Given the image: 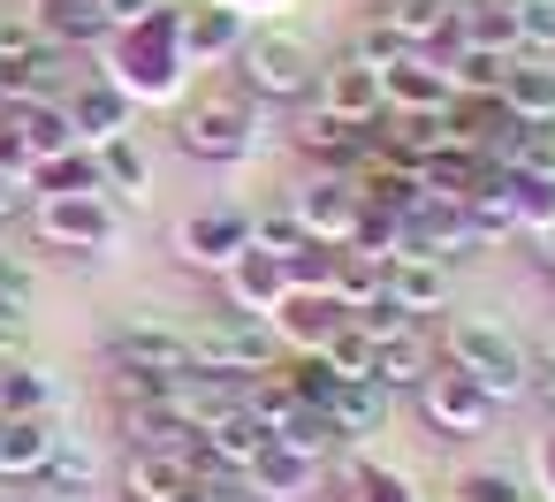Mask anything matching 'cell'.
<instances>
[{
	"label": "cell",
	"mask_w": 555,
	"mask_h": 502,
	"mask_svg": "<svg viewBox=\"0 0 555 502\" xmlns=\"http://www.w3.org/2000/svg\"><path fill=\"white\" fill-rule=\"evenodd\" d=\"M0 388H9V419H62V381L31 358H0Z\"/></svg>",
	"instance_id": "30"
},
{
	"label": "cell",
	"mask_w": 555,
	"mask_h": 502,
	"mask_svg": "<svg viewBox=\"0 0 555 502\" xmlns=\"http://www.w3.org/2000/svg\"><path fill=\"white\" fill-rule=\"evenodd\" d=\"M62 419H0V479L9 487H39L54 449H62Z\"/></svg>",
	"instance_id": "17"
},
{
	"label": "cell",
	"mask_w": 555,
	"mask_h": 502,
	"mask_svg": "<svg viewBox=\"0 0 555 502\" xmlns=\"http://www.w3.org/2000/svg\"><path fill=\"white\" fill-rule=\"evenodd\" d=\"M388 297H396L403 312H418V320H426V312L441 320V312H449V259L396 252V259H388Z\"/></svg>",
	"instance_id": "24"
},
{
	"label": "cell",
	"mask_w": 555,
	"mask_h": 502,
	"mask_svg": "<svg viewBox=\"0 0 555 502\" xmlns=\"http://www.w3.org/2000/svg\"><path fill=\"white\" fill-rule=\"evenodd\" d=\"M107 365H138V373L183 381V373H191V327H168V320H153V312L115 320V327H107Z\"/></svg>",
	"instance_id": "9"
},
{
	"label": "cell",
	"mask_w": 555,
	"mask_h": 502,
	"mask_svg": "<svg viewBox=\"0 0 555 502\" xmlns=\"http://www.w3.org/2000/svg\"><path fill=\"white\" fill-rule=\"evenodd\" d=\"M69 123H77V145H107V138H130L138 130V107L107 77H92V85L69 92Z\"/></svg>",
	"instance_id": "22"
},
{
	"label": "cell",
	"mask_w": 555,
	"mask_h": 502,
	"mask_svg": "<svg viewBox=\"0 0 555 502\" xmlns=\"http://www.w3.org/2000/svg\"><path fill=\"white\" fill-rule=\"evenodd\" d=\"M343 54H350V62H365V69H396V62H403L411 47H403V39H396V31L380 24V16H365V24L350 31V47H343Z\"/></svg>",
	"instance_id": "38"
},
{
	"label": "cell",
	"mask_w": 555,
	"mask_h": 502,
	"mask_svg": "<svg viewBox=\"0 0 555 502\" xmlns=\"http://www.w3.org/2000/svg\"><path fill=\"white\" fill-rule=\"evenodd\" d=\"M244 39H251V16L221 9V0H183V54H191V69H221V62H236Z\"/></svg>",
	"instance_id": "14"
},
{
	"label": "cell",
	"mask_w": 555,
	"mask_h": 502,
	"mask_svg": "<svg viewBox=\"0 0 555 502\" xmlns=\"http://www.w3.org/2000/svg\"><path fill=\"white\" fill-rule=\"evenodd\" d=\"M434 502H449V494H434Z\"/></svg>",
	"instance_id": "55"
},
{
	"label": "cell",
	"mask_w": 555,
	"mask_h": 502,
	"mask_svg": "<svg viewBox=\"0 0 555 502\" xmlns=\"http://www.w3.org/2000/svg\"><path fill=\"white\" fill-rule=\"evenodd\" d=\"M343 320H350V312H343L327 289H289L282 312H274L267 327L282 335V350H327V343L343 335Z\"/></svg>",
	"instance_id": "21"
},
{
	"label": "cell",
	"mask_w": 555,
	"mask_h": 502,
	"mask_svg": "<svg viewBox=\"0 0 555 502\" xmlns=\"http://www.w3.org/2000/svg\"><path fill=\"white\" fill-rule=\"evenodd\" d=\"M525 244H532V267L555 274V229H540V236H525Z\"/></svg>",
	"instance_id": "48"
},
{
	"label": "cell",
	"mask_w": 555,
	"mask_h": 502,
	"mask_svg": "<svg viewBox=\"0 0 555 502\" xmlns=\"http://www.w3.org/2000/svg\"><path fill=\"white\" fill-rule=\"evenodd\" d=\"M39 24H47V39H54L62 54H92V47H107V39H115L107 0H47Z\"/></svg>",
	"instance_id": "27"
},
{
	"label": "cell",
	"mask_w": 555,
	"mask_h": 502,
	"mask_svg": "<svg viewBox=\"0 0 555 502\" xmlns=\"http://www.w3.org/2000/svg\"><path fill=\"white\" fill-rule=\"evenodd\" d=\"M327 274H335V244H305V252H289V289H327Z\"/></svg>",
	"instance_id": "43"
},
{
	"label": "cell",
	"mask_w": 555,
	"mask_h": 502,
	"mask_svg": "<svg viewBox=\"0 0 555 502\" xmlns=\"http://www.w3.org/2000/svg\"><path fill=\"white\" fill-rule=\"evenodd\" d=\"M312 107H327L335 123H350V130H373L380 115H388V92H380V69H365V62H350V54H335V62H320V85H312Z\"/></svg>",
	"instance_id": "11"
},
{
	"label": "cell",
	"mask_w": 555,
	"mask_h": 502,
	"mask_svg": "<svg viewBox=\"0 0 555 502\" xmlns=\"http://www.w3.org/2000/svg\"><path fill=\"white\" fill-rule=\"evenodd\" d=\"M502 191H509L517 236H540V229H555V168H517V176H502Z\"/></svg>",
	"instance_id": "33"
},
{
	"label": "cell",
	"mask_w": 555,
	"mask_h": 502,
	"mask_svg": "<svg viewBox=\"0 0 555 502\" xmlns=\"http://www.w3.org/2000/svg\"><path fill=\"white\" fill-rule=\"evenodd\" d=\"M0 130H9V138L24 145V160H31V168H47V160H62V153L77 145L69 100H16L9 115H0Z\"/></svg>",
	"instance_id": "16"
},
{
	"label": "cell",
	"mask_w": 555,
	"mask_h": 502,
	"mask_svg": "<svg viewBox=\"0 0 555 502\" xmlns=\"http://www.w3.org/2000/svg\"><path fill=\"white\" fill-rule=\"evenodd\" d=\"M426 373H434V335H426V327L373 343V381H380L388 396H411V388H418Z\"/></svg>",
	"instance_id": "28"
},
{
	"label": "cell",
	"mask_w": 555,
	"mask_h": 502,
	"mask_svg": "<svg viewBox=\"0 0 555 502\" xmlns=\"http://www.w3.org/2000/svg\"><path fill=\"white\" fill-rule=\"evenodd\" d=\"M100 449L85 441V434H62V449H54V464H47V479L39 487H54V494H85V487H100Z\"/></svg>",
	"instance_id": "34"
},
{
	"label": "cell",
	"mask_w": 555,
	"mask_h": 502,
	"mask_svg": "<svg viewBox=\"0 0 555 502\" xmlns=\"http://www.w3.org/2000/svg\"><path fill=\"white\" fill-rule=\"evenodd\" d=\"M274 441L297 449V456H312V464H335V449H350L343 426L327 419V403H289V419L274 426Z\"/></svg>",
	"instance_id": "32"
},
{
	"label": "cell",
	"mask_w": 555,
	"mask_h": 502,
	"mask_svg": "<svg viewBox=\"0 0 555 502\" xmlns=\"http://www.w3.org/2000/svg\"><path fill=\"white\" fill-rule=\"evenodd\" d=\"M282 297H289V259H274V252H259V244L221 274V305L244 312V320H274Z\"/></svg>",
	"instance_id": "13"
},
{
	"label": "cell",
	"mask_w": 555,
	"mask_h": 502,
	"mask_svg": "<svg viewBox=\"0 0 555 502\" xmlns=\"http://www.w3.org/2000/svg\"><path fill=\"white\" fill-rule=\"evenodd\" d=\"M388 289V259H373V252H358V244H335V274H327V297L343 305V312H365L373 297Z\"/></svg>",
	"instance_id": "31"
},
{
	"label": "cell",
	"mask_w": 555,
	"mask_h": 502,
	"mask_svg": "<svg viewBox=\"0 0 555 502\" xmlns=\"http://www.w3.org/2000/svg\"><path fill=\"white\" fill-rule=\"evenodd\" d=\"M517 39L525 54H555V0H517Z\"/></svg>",
	"instance_id": "42"
},
{
	"label": "cell",
	"mask_w": 555,
	"mask_h": 502,
	"mask_svg": "<svg viewBox=\"0 0 555 502\" xmlns=\"http://www.w3.org/2000/svg\"><path fill=\"white\" fill-rule=\"evenodd\" d=\"M39 47H54L39 16H0V62H31Z\"/></svg>",
	"instance_id": "41"
},
{
	"label": "cell",
	"mask_w": 555,
	"mask_h": 502,
	"mask_svg": "<svg viewBox=\"0 0 555 502\" xmlns=\"http://www.w3.org/2000/svg\"><path fill=\"white\" fill-rule=\"evenodd\" d=\"M289 206H297V221H305L312 244H350L358 236V214H365V191H358V176L312 168V183H297Z\"/></svg>",
	"instance_id": "10"
},
{
	"label": "cell",
	"mask_w": 555,
	"mask_h": 502,
	"mask_svg": "<svg viewBox=\"0 0 555 502\" xmlns=\"http://www.w3.org/2000/svg\"><path fill=\"white\" fill-rule=\"evenodd\" d=\"M540 358H555V335H547V343H540Z\"/></svg>",
	"instance_id": "52"
},
{
	"label": "cell",
	"mask_w": 555,
	"mask_h": 502,
	"mask_svg": "<svg viewBox=\"0 0 555 502\" xmlns=\"http://www.w3.org/2000/svg\"><path fill=\"white\" fill-rule=\"evenodd\" d=\"M517 123H555V54H517L494 92Z\"/></svg>",
	"instance_id": "26"
},
{
	"label": "cell",
	"mask_w": 555,
	"mask_h": 502,
	"mask_svg": "<svg viewBox=\"0 0 555 502\" xmlns=\"http://www.w3.org/2000/svg\"><path fill=\"white\" fill-rule=\"evenodd\" d=\"M198 479L191 449H130L122 456V502H183Z\"/></svg>",
	"instance_id": "19"
},
{
	"label": "cell",
	"mask_w": 555,
	"mask_h": 502,
	"mask_svg": "<svg viewBox=\"0 0 555 502\" xmlns=\"http://www.w3.org/2000/svg\"><path fill=\"white\" fill-rule=\"evenodd\" d=\"M411 403H418V419H426L441 441H472V434L494 426V396H487L464 365H449V358H434V373L411 388Z\"/></svg>",
	"instance_id": "8"
},
{
	"label": "cell",
	"mask_w": 555,
	"mask_h": 502,
	"mask_svg": "<svg viewBox=\"0 0 555 502\" xmlns=\"http://www.w3.org/2000/svg\"><path fill=\"white\" fill-rule=\"evenodd\" d=\"M411 54H434L441 47V31L456 24V0H380V9H373Z\"/></svg>",
	"instance_id": "29"
},
{
	"label": "cell",
	"mask_w": 555,
	"mask_h": 502,
	"mask_svg": "<svg viewBox=\"0 0 555 502\" xmlns=\"http://www.w3.org/2000/svg\"><path fill=\"white\" fill-rule=\"evenodd\" d=\"M388 403H396V396H388L373 373H358V381H335V388H327V419H335V426H343V441H358V449L388 426Z\"/></svg>",
	"instance_id": "25"
},
{
	"label": "cell",
	"mask_w": 555,
	"mask_h": 502,
	"mask_svg": "<svg viewBox=\"0 0 555 502\" xmlns=\"http://www.w3.org/2000/svg\"><path fill=\"white\" fill-rule=\"evenodd\" d=\"M0 502H16V487H9V479H0Z\"/></svg>",
	"instance_id": "51"
},
{
	"label": "cell",
	"mask_w": 555,
	"mask_h": 502,
	"mask_svg": "<svg viewBox=\"0 0 555 502\" xmlns=\"http://www.w3.org/2000/svg\"><path fill=\"white\" fill-rule=\"evenodd\" d=\"M532 494L540 502H555V434L540 441V456H532Z\"/></svg>",
	"instance_id": "45"
},
{
	"label": "cell",
	"mask_w": 555,
	"mask_h": 502,
	"mask_svg": "<svg viewBox=\"0 0 555 502\" xmlns=\"http://www.w3.org/2000/svg\"><path fill=\"white\" fill-rule=\"evenodd\" d=\"M168 252H176V267L183 274H229L244 252H251V214L244 206H229V198H214V206H191L176 229H168Z\"/></svg>",
	"instance_id": "7"
},
{
	"label": "cell",
	"mask_w": 555,
	"mask_h": 502,
	"mask_svg": "<svg viewBox=\"0 0 555 502\" xmlns=\"http://www.w3.org/2000/svg\"><path fill=\"white\" fill-rule=\"evenodd\" d=\"M229 77H236L259 107H305V100H312V85H320V54H312V39H305V31L267 24V31H251V39H244V54L229 62Z\"/></svg>",
	"instance_id": "4"
},
{
	"label": "cell",
	"mask_w": 555,
	"mask_h": 502,
	"mask_svg": "<svg viewBox=\"0 0 555 502\" xmlns=\"http://www.w3.org/2000/svg\"><path fill=\"white\" fill-rule=\"evenodd\" d=\"M24 206H31V176H16L9 160H0V221H16Z\"/></svg>",
	"instance_id": "44"
},
{
	"label": "cell",
	"mask_w": 555,
	"mask_h": 502,
	"mask_svg": "<svg viewBox=\"0 0 555 502\" xmlns=\"http://www.w3.org/2000/svg\"><path fill=\"white\" fill-rule=\"evenodd\" d=\"M403 252H418V259H472L479 236H472V221H464V198L418 191V206L403 214Z\"/></svg>",
	"instance_id": "12"
},
{
	"label": "cell",
	"mask_w": 555,
	"mask_h": 502,
	"mask_svg": "<svg viewBox=\"0 0 555 502\" xmlns=\"http://www.w3.org/2000/svg\"><path fill=\"white\" fill-rule=\"evenodd\" d=\"M320 479H327V464H312V456H297V449H282V441H267V449L251 456V472H244L251 502H312Z\"/></svg>",
	"instance_id": "20"
},
{
	"label": "cell",
	"mask_w": 555,
	"mask_h": 502,
	"mask_svg": "<svg viewBox=\"0 0 555 502\" xmlns=\"http://www.w3.org/2000/svg\"><path fill=\"white\" fill-rule=\"evenodd\" d=\"M259 100L229 77V85H206V92H183V107H176V145L191 153V160H206V168H236V160H251V145H259Z\"/></svg>",
	"instance_id": "3"
},
{
	"label": "cell",
	"mask_w": 555,
	"mask_h": 502,
	"mask_svg": "<svg viewBox=\"0 0 555 502\" xmlns=\"http://www.w3.org/2000/svg\"><path fill=\"white\" fill-rule=\"evenodd\" d=\"M532 396L555 403V358H532Z\"/></svg>",
	"instance_id": "47"
},
{
	"label": "cell",
	"mask_w": 555,
	"mask_h": 502,
	"mask_svg": "<svg viewBox=\"0 0 555 502\" xmlns=\"http://www.w3.org/2000/svg\"><path fill=\"white\" fill-rule=\"evenodd\" d=\"M160 9V0H107V16H115V31H130V24H145Z\"/></svg>",
	"instance_id": "46"
},
{
	"label": "cell",
	"mask_w": 555,
	"mask_h": 502,
	"mask_svg": "<svg viewBox=\"0 0 555 502\" xmlns=\"http://www.w3.org/2000/svg\"><path fill=\"white\" fill-rule=\"evenodd\" d=\"M100 77L145 115V107H183V92H191V54H183V9L176 0H160V9L145 16V24H130V31H115L107 47H100Z\"/></svg>",
	"instance_id": "1"
},
{
	"label": "cell",
	"mask_w": 555,
	"mask_h": 502,
	"mask_svg": "<svg viewBox=\"0 0 555 502\" xmlns=\"http://www.w3.org/2000/svg\"><path fill=\"white\" fill-rule=\"evenodd\" d=\"M0 419H9V388H0Z\"/></svg>",
	"instance_id": "53"
},
{
	"label": "cell",
	"mask_w": 555,
	"mask_h": 502,
	"mask_svg": "<svg viewBox=\"0 0 555 502\" xmlns=\"http://www.w3.org/2000/svg\"><path fill=\"white\" fill-rule=\"evenodd\" d=\"M289 350L267 320H244V312H221V320H198L191 327V373H221V381H259L274 373Z\"/></svg>",
	"instance_id": "6"
},
{
	"label": "cell",
	"mask_w": 555,
	"mask_h": 502,
	"mask_svg": "<svg viewBox=\"0 0 555 502\" xmlns=\"http://www.w3.org/2000/svg\"><path fill=\"white\" fill-rule=\"evenodd\" d=\"M320 358H327V365H335L343 381H358V373H373V335H365L358 320H343V335H335V343H327Z\"/></svg>",
	"instance_id": "39"
},
{
	"label": "cell",
	"mask_w": 555,
	"mask_h": 502,
	"mask_svg": "<svg viewBox=\"0 0 555 502\" xmlns=\"http://www.w3.org/2000/svg\"><path fill=\"white\" fill-rule=\"evenodd\" d=\"M221 9H236V16H274V9H289V0H221Z\"/></svg>",
	"instance_id": "49"
},
{
	"label": "cell",
	"mask_w": 555,
	"mask_h": 502,
	"mask_svg": "<svg viewBox=\"0 0 555 502\" xmlns=\"http://www.w3.org/2000/svg\"><path fill=\"white\" fill-rule=\"evenodd\" d=\"M380 92H388V115H449L456 107V77L434 54H403L396 69H380Z\"/></svg>",
	"instance_id": "15"
},
{
	"label": "cell",
	"mask_w": 555,
	"mask_h": 502,
	"mask_svg": "<svg viewBox=\"0 0 555 502\" xmlns=\"http://www.w3.org/2000/svg\"><path fill=\"white\" fill-rule=\"evenodd\" d=\"M24 214H31V236H39V252L107 259V252L122 244V206H115V198H62V191H39Z\"/></svg>",
	"instance_id": "5"
},
{
	"label": "cell",
	"mask_w": 555,
	"mask_h": 502,
	"mask_svg": "<svg viewBox=\"0 0 555 502\" xmlns=\"http://www.w3.org/2000/svg\"><path fill=\"white\" fill-rule=\"evenodd\" d=\"M0 115H9V100H0Z\"/></svg>",
	"instance_id": "54"
},
{
	"label": "cell",
	"mask_w": 555,
	"mask_h": 502,
	"mask_svg": "<svg viewBox=\"0 0 555 502\" xmlns=\"http://www.w3.org/2000/svg\"><path fill=\"white\" fill-rule=\"evenodd\" d=\"M31 305H39V282H31V267L24 259H0V327H24L31 320Z\"/></svg>",
	"instance_id": "37"
},
{
	"label": "cell",
	"mask_w": 555,
	"mask_h": 502,
	"mask_svg": "<svg viewBox=\"0 0 555 502\" xmlns=\"http://www.w3.org/2000/svg\"><path fill=\"white\" fill-rule=\"evenodd\" d=\"M251 244H259V252H274V259H289V252H305L312 236H305L297 206L282 198V206H251Z\"/></svg>",
	"instance_id": "35"
},
{
	"label": "cell",
	"mask_w": 555,
	"mask_h": 502,
	"mask_svg": "<svg viewBox=\"0 0 555 502\" xmlns=\"http://www.w3.org/2000/svg\"><path fill=\"white\" fill-rule=\"evenodd\" d=\"M350 320H358V327H365L373 343H388V335H411V327H426V320H418V312H403V305H396L388 289H380V297H373L365 312H350Z\"/></svg>",
	"instance_id": "40"
},
{
	"label": "cell",
	"mask_w": 555,
	"mask_h": 502,
	"mask_svg": "<svg viewBox=\"0 0 555 502\" xmlns=\"http://www.w3.org/2000/svg\"><path fill=\"white\" fill-rule=\"evenodd\" d=\"M449 502H540V494H532L517 472H502V464H479V472H464V479H456V494H449Z\"/></svg>",
	"instance_id": "36"
},
{
	"label": "cell",
	"mask_w": 555,
	"mask_h": 502,
	"mask_svg": "<svg viewBox=\"0 0 555 502\" xmlns=\"http://www.w3.org/2000/svg\"><path fill=\"white\" fill-rule=\"evenodd\" d=\"M267 441H274V434L236 403V411H221V419H206V426H198L191 464H198V472H251V456H259Z\"/></svg>",
	"instance_id": "18"
},
{
	"label": "cell",
	"mask_w": 555,
	"mask_h": 502,
	"mask_svg": "<svg viewBox=\"0 0 555 502\" xmlns=\"http://www.w3.org/2000/svg\"><path fill=\"white\" fill-rule=\"evenodd\" d=\"M434 358L464 365V373L494 396V411H509V403L532 396V350H525L509 327L479 320V312H441V320H434Z\"/></svg>",
	"instance_id": "2"
},
{
	"label": "cell",
	"mask_w": 555,
	"mask_h": 502,
	"mask_svg": "<svg viewBox=\"0 0 555 502\" xmlns=\"http://www.w3.org/2000/svg\"><path fill=\"white\" fill-rule=\"evenodd\" d=\"M0 259H9V221H0Z\"/></svg>",
	"instance_id": "50"
},
{
	"label": "cell",
	"mask_w": 555,
	"mask_h": 502,
	"mask_svg": "<svg viewBox=\"0 0 555 502\" xmlns=\"http://www.w3.org/2000/svg\"><path fill=\"white\" fill-rule=\"evenodd\" d=\"M100 153V183H107V198L115 206H145L153 198V153H145V138L130 130V138H107V145H92Z\"/></svg>",
	"instance_id": "23"
}]
</instances>
